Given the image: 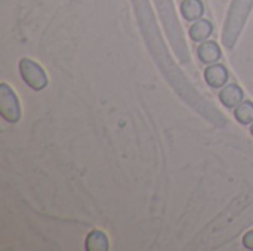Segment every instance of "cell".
<instances>
[{"label":"cell","instance_id":"6da1fadb","mask_svg":"<svg viewBox=\"0 0 253 251\" xmlns=\"http://www.w3.org/2000/svg\"><path fill=\"white\" fill-rule=\"evenodd\" d=\"M19 74L24 83L33 90H43L47 86V75L44 70L30 58H22L19 61Z\"/></svg>","mask_w":253,"mask_h":251},{"label":"cell","instance_id":"52a82bcc","mask_svg":"<svg viewBox=\"0 0 253 251\" xmlns=\"http://www.w3.org/2000/svg\"><path fill=\"white\" fill-rule=\"evenodd\" d=\"M181 13L187 21H199L205 15V4L202 0H184L181 3Z\"/></svg>","mask_w":253,"mask_h":251},{"label":"cell","instance_id":"8992f818","mask_svg":"<svg viewBox=\"0 0 253 251\" xmlns=\"http://www.w3.org/2000/svg\"><path fill=\"white\" fill-rule=\"evenodd\" d=\"M213 31V25L209 19H199L196 21L191 27H190V37L193 41L196 43H202L206 41L209 38V36Z\"/></svg>","mask_w":253,"mask_h":251},{"label":"cell","instance_id":"8fae6325","mask_svg":"<svg viewBox=\"0 0 253 251\" xmlns=\"http://www.w3.org/2000/svg\"><path fill=\"white\" fill-rule=\"evenodd\" d=\"M251 133H252V136H253V123L251 124Z\"/></svg>","mask_w":253,"mask_h":251},{"label":"cell","instance_id":"5b68a950","mask_svg":"<svg viewBox=\"0 0 253 251\" xmlns=\"http://www.w3.org/2000/svg\"><path fill=\"white\" fill-rule=\"evenodd\" d=\"M243 96H245L243 89L236 83L224 86L222 90L219 92V101L227 108H236L239 104L243 102Z\"/></svg>","mask_w":253,"mask_h":251},{"label":"cell","instance_id":"9c48e42d","mask_svg":"<svg viewBox=\"0 0 253 251\" xmlns=\"http://www.w3.org/2000/svg\"><path fill=\"white\" fill-rule=\"evenodd\" d=\"M234 117L236 120L243 124V126H249L253 123V102L252 101H243L242 104H239L234 109Z\"/></svg>","mask_w":253,"mask_h":251},{"label":"cell","instance_id":"3957f363","mask_svg":"<svg viewBox=\"0 0 253 251\" xmlns=\"http://www.w3.org/2000/svg\"><path fill=\"white\" fill-rule=\"evenodd\" d=\"M228 78H230L228 70L222 64H211L205 70V80H206L208 86H211L212 89L224 87L225 83L228 81Z\"/></svg>","mask_w":253,"mask_h":251},{"label":"cell","instance_id":"277c9868","mask_svg":"<svg viewBox=\"0 0 253 251\" xmlns=\"http://www.w3.org/2000/svg\"><path fill=\"white\" fill-rule=\"evenodd\" d=\"M197 55H199V59L206 64V65H211V64H216L221 56H222V52H221V47L216 41L213 40H206V41H202L197 47Z\"/></svg>","mask_w":253,"mask_h":251},{"label":"cell","instance_id":"ba28073f","mask_svg":"<svg viewBox=\"0 0 253 251\" xmlns=\"http://www.w3.org/2000/svg\"><path fill=\"white\" fill-rule=\"evenodd\" d=\"M84 247L87 251H107L110 243L102 231H90L84 240Z\"/></svg>","mask_w":253,"mask_h":251},{"label":"cell","instance_id":"30bf717a","mask_svg":"<svg viewBox=\"0 0 253 251\" xmlns=\"http://www.w3.org/2000/svg\"><path fill=\"white\" fill-rule=\"evenodd\" d=\"M243 246L248 250H253V229L245 234V237H243Z\"/></svg>","mask_w":253,"mask_h":251},{"label":"cell","instance_id":"7a4b0ae2","mask_svg":"<svg viewBox=\"0 0 253 251\" xmlns=\"http://www.w3.org/2000/svg\"><path fill=\"white\" fill-rule=\"evenodd\" d=\"M0 114L10 124L18 123L21 118L19 101H18L15 92L6 83L0 84Z\"/></svg>","mask_w":253,"mask_h":251}]
</instances>
